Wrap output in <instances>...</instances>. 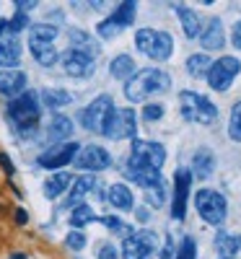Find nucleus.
<instances>
[{
  "instance_id": "nucleus-1",
  "label": "nucleus",
  "mask_w": 241,
  "mask_h": 259,
  "mask_svg": "<svg viewBox=\"0 0 241 259\" xmlns=\"http://www.w3.org/2000/svg\"><path fill=\"white\" fill-rule=\"evenodd\" d=\"M166 161V150L161 143H150V140H135L130 158L125 163V174L140 184L143 189H150L161 184V166Z\"/></svg>"
},
{
  "instance_id": "nucleus-2",
  "label": "nucleus",
  "mask_w": 241,
  "mask_h": 259,
  "mask_svg": "<svg viewBox=\"0 0 241 259\" xmlns=\"http://www.w3.org/2000/svg\"><path fill=\"white\" fill-rule=\"evenodd\" d=\"M169 85H171L169 73H164L158 68H145V70H138L133 78L127 80L125 96L130 101H145V99L156 96V94L169 91Z\"/></svg>"
},
{
  "instance_id": "nucleus-3",
  "label": "nucleus",
  "mask_w": 241,
  "mask_h": 259,
  "mask_svg": "<svg viewBox=\"0 0 241 259\" xmlns=\"http://www.w3.org/2000/svg\"><path fill=\"white\" fill-rule=\"evenodd\" d=\"M39 117H42V106H39V94H34V91H24L18 99H13L8 104V119L18 130L36 127Z\"/></svg>"
},
{
  "instance_id": "nucleus-4",
  "label": "nucleus",
  "mask_w": 241,
  "mask_h": 259,
  "mask_svg": "<svg viewBox=\"0 0 241 259\" xmlns=\"http://www.w3.org/2000/svg\"><path fill=\"white\" fill-rule=\"evenodd\" d=\"M135 45L143 55H148L150 60L164 62L171 57L174 52V39L169 31H156V29H140L135 34Z\"/></svg>"
},
{
  "instance_id": "nucleus-5",
  "label": "nucleus",
  "mask_w": 241,
  "mask_h": 259,
  "mask_svg": "<svg viewBox=\"0 0 241 259\" xmlns=\"http://www.w3.org/2000/svg\"><path fill=\"white\" fill-rule=\"evenodd\" d=\"M57 26H50V24H36L34 29H31V34H29V50H31V55L36 57V62L39 65H55L57 60H60V55H57V50L52 47V39L57 36Z\"/></svg>"
},
{
  "instance_id": "nucleus-6",
  "label": "nucleus",
  "mask_w": 241,
  "mask_h": 259,
  "mask_svg": "<svg viewBox=\"0 0 241 259\" xmlns=\"http://www.w3.org/2000/svg\"><path fill=\"white\" fill-rule=\"evenodd\" d=\"M179 104H182V117L187 122H194V124H213L218 119V109L215 104L194 91H182L179 94Z\"/></svg>"
},
{
  "instance_id": "nucleus-7",
  "label": "nucleus",
  "mask_w": 241,
  "mask_h": 259,
  "mask_svg": "<svg viewBox=\"0 0 241 259\" xmlns=\"http://www.w3.org/2000/svg\"><path fill=\"white\" fill-rule=\"evenodd\" d=\"M194 207L200 212V218L210 226H221L226 221V212H228V202L221 192L215 189H200L194 194Z\"/></svg>"
},
{
  "instance_id": "nucleus-8",
  "label": "nucleus",
  "mask_w": 241,
  "mask_h": 259,
  "mask_svg": "<svg viewBox=\"0 0 241 259\" xmlns=\"http://www.w3.org/2000/svg\"><path fill=\"white\" fill-rule=\"evenodd\" d=\"M114 112V104H112V96H96L86 109L81 112V124L86 130H91V133H104V127L109 122V117H112Z\"/></svg>"
},
{
  "instance_id": "nucleus-9",
  "label": "nucleus",
  "mask_w": 241,
  "mask_h": 259,
  "mask_svg": "<svg viewBox=\"0 0 241 259\" xmlns=\"http://www.w3.org/2000/svg\"><path fill=\"white\" fill-rule=\"evenodd\" d=\"M135 11H138V6L133 3V0H125V3H119L117 11H114L112 16H106L101 24H99V36H101V39H114L117 34H122V31L135 21Z\"/></svg>"
},
{
  "instance_id": "nucleus-10",
  "label": "nucleus",
  "mask_w": 241,
  "mask_h": 259,
  "mask_svg": "<svg viewBox=\"0 0 241 259\" xmlns=\"http://www.w3.org/2000/svg\"><path fill=\"white\" fill-rule=\"evenodd\" d=\"M156 233L153 231H135L130 233L122 244V256L125 259H150V254L156 251Z\"/></svg>"
},
{
  "instance_id": "nucleus-11",
  "label": "nucleus",
  "mask_w": 241,
  "mask_h": 259,
  "mask_svg": "<svg viewBox=\"0 0 241 259\" xmlns=\"http://www.w3.org/2000/svg\"><path fill=\"white\" fill-rule=\"evenodd\" d=\"M241 70V62L236 57H221L218 62L210 65V70H208V83H210V89L215 91H226L228 85L233 83V78L238 75Z\"/></svg>"
},
{
  "instance_id": "nucleus-12",
  "label": "nucleus",
  "mask_w": 241,
  "mask_h": 259,
  "mask_svg": "<svg viewBox=\"0 0 241 259\" xmlns=\"http://www.w3.org/2000/svg\"><path fill=\"white\" fill-rule=\"evenodd\" d=\"M135 130H138V124H135L133 109H114L109 122H106V127H104V135L112 138V140H125V138H133Z\"/></svg>"
},
{
  "instance_id": "nucleus-13",
  "label": "nucleus",
  "mask_w": 241,
  "mask_h": 259,
  "mask_svg": "<svg viewBox=\"0 0 241 259\" xmlns=\"http://www.w3.org/2000/svg\"><path fill=\"white\" fill-rule=\"evenodd\" d=\"M78 150H81L78 143H57V145L47 148L45 153L36 158V163L42 168H62V166H68L70 161H75Z\"/></svg>"
},
{
  "instance_id": "nucleus-14",
  "label": "nucleus",
  "mask_w": 241,
  "mask_h": 259,
  "mask_svg": "<svg viewBox=\"0 0 241 259\" xmlns=\"http://www.w3.org/2000/svg\"><path fill=\"white\" fill-rule=\"evenodd\" d=\"M189 187H192V171L189 168H179L177 177H174V202H171V215L177 221H184Z\"/></svg>"
},
{
  "instance_id": "nucleus-15",
  "label": "nucleus",
  "mask_w": 241,
  "mask_h": 259,
  "mask_svg": "<svg viewBox=\"0 0 241 259\" xmlns=\"http://www.w3.org/2000/svg\"><path fill=\"white\" fill-rule=\"evenodd\" d=\"M75 166L86 168V171H104V168L112 166V156H109L104 148H99V145H86L75 156Z\"/></svg>"
},
{
  "instance_id": "nucleus-16",
  "label": "nucleus",
  "mask_w": 241,
  "mask_h": 259,
  "mask_svg": "<svg viewBox=\"0 0 241 259\" xmlns=\"http://www.w3.org/2000/svg\"><path fill=\"white\" fill-rule=\"evenodd\" d=\"M60 62H62L65 73L73 75V78H89V75L94 73V60L86 57V55H81V52H75V50L62 52Z\"/></svg>"
},
{
  "instance_id": "nucleus-17",
  "label": "nucleus",
  "mask_w": 241,
  "mask_h": 259,
  "mask_svg": "<svg viewBox=\"0 0 241 259\" xmlns=\"http://www.w3.org/2000/svg\"><path fill=\"white\" fill-rule=\"evenodd\" d=\"M26 91V73L24 70H0V94L8 99H18Z\"/></svg>"
},
{
  "instance_id": "nucleus-18",
  "label": "nucleus",
  "mask_w": 241,
  "mask_h": 259,
  "mask_svg": "<svg viewBox=\"0 0 241 259\" xmlns=\"http://www.w3.org/2000/svg\"><path fill=\"white\" fill-rule=\"evenodd\" d=\"M200 45L205 50H221L226 45V34H223V24L221 18H210L208 26L200 31Z\"/></svg>"
},
{
  "instance_id": "nucleus-19",
  "label": "nucleus",
  "mask_w": 241,
  "mask_h": 259,
  "mask_svg": "<svg viewBox=\"0 0 241 259\" xmlns=\"http://www.w3.org/2000/svg\"><path fill=\"white\" fill-rule=\"evenodd\" d=\"M70 45H73L75 52H81V55H86V57H91V60H96L99 52H101V47L96 45V39L89 36L86 31H81V29H70Z\"/></svg>"
},
{
  "instance_id": "nucleus-20",
  "label": "nucleus",
  "mask_w": 241,
  "mask_h": 259,
  "mask_svg": "<svg viewBox=\"0 0 241 259\" xmlns=\"http://www.w3.org/2000/svg\"><path fill=\"white\" fill-rule=\"evenodd\" d=\"M215 251L226 256V259H233L236 251H241V236L238 233H228V231H218L215 236Z\"/></svg>"
},
{
  "instance_id": "nucleus-21",
  "label": "nucleus",
  "mask_w": 241,
  "mask_h": 259,
  "mask_svg": "<svg viewBox=\"0 0 241 259\" xmlns=\"http://www.w3.org/2000/svg\"><path fill=\"white\" fill-rule=\"evenodd\" d=\"M21 45L18 39H0V68L13 70V65H18L21 60Z\"/></svg>"
},
{
  "instance_id": "nucleus-22",
  "label": "nucleus",
  "mask_w": 241,
  "mask_h": 259,
  "mask_svg": "<svg viewBox=\"0 0 241 259\" xmlns=\"http://www.w3.org/2000/svg\"><path fill=\"white\" fill-rule=\"evenodd\" d=\"M174 11H177L179 21H182V29H184V36L194 39V36H200L203 31V24H200V16H197L192 8H184V6H174Z\"/></svg>"
},
{
  "instance_id": "nucleus-23",
  "label": "nucleus",
  "mask_w": 241,
  "mask_h": 259,
  "mask_svg": "<svg viewBox=\"0 0 241 259\" xmlns=\"http://www.w3.org/2000/svg\"><path fill=\"white\" fill-rule=\"evenodd\" d=\"M106 200H109V205L117 207V210H133V202H135L133 192H130V187H125V184H112V187H109Z\"/></svg>"
},
{
  "instance_id": "nucleus-24",
  "label": "nucleus",
  "mask_w": 241,
  "mask_h": 259,
  "mask_svg": "<svg viewBox=\"0 0 241 259\" xmlns=\"http://www.w3.org/2000/svg\"><path fill=\"white\" fill-rule=\"evenodd\" d=\"M70 135H73V122L65 114H55L52 122H50V140L62 143L65 138H70Z\"/></svg>"
},
{
  "instance_id": "nucleus-25",
  "label": "nucleus",
  "mask_w": 241,
  "mask_h": 259,
  "mask_svg": "<svg viewBox=\"0 0 241 259\" xmlns=\"http://www.w3.org/2000/svg\"><path fill=\"white\" fill-rule=\"evenodd\" d=\"M94 187H96V179H94L91 174L78 177V179H75V187H73V192H70V197H68V202H65V205H70V207L81 205V197H86V194H89Z\"/></svg>"
},
{
  "instance_id": "nucleus-26",
  "label": "nucleus",
  "mask_w": 241,
  "mask_h": 259,
  "mask_svg": "<svg viewBox=\"0 0 241 259\" xmlns=\"http://www.w3.org/2000/svg\"><path fill=\"white\" fill-rule=\"evenodd\" d=\"M112 75L114 78H119V80H130L135 75V60L130 57V55H117L114 60H112Z\"/></svg>"
},
{
  "instance_id": "nucleus-27",
  "label": "nucleus",
  "mask_w": 241,
  "mask_h": 259,
  "mask_svg": "<svg viewBox=\"0 0 241 259\" xmlns=\"http://www.w3.org/2000/svg\"><path fill=\"white\" fill-rule=\"evenodd\" d=\"M192 168H194V174L197 177H210L213 174V168H215V158L210 150H197L194 158H192Z\"/></svg>"
},
{
  "instance_id": "nucleus-28",
  "label": "nucleus",
  "mask_w": 241,
  "mask_h": 259,
  "mask_svg": "<svg viewBox=\"0 0 241 259\" xmlns=\"http://www.w3.org/2000/svg\"><path fill=\"white\" fill-rule=\"evenodd\" d=\"M73 101V96L62 89H45L42 91V104L50 106V109H60V106H68Z\"/></svg>"
},
{
  "instance_id": "nucleus-29",
  "label": "nucleus",
  "mask_w": 241,
  "mask_h": 259,
  "mask_svg": "<svg viewBox=\"0 0 241 259\" xmlns=\"http://www.w3.org/2000/svg\"><path fill=\"white\" fill-rule=\"evenodd\" d=\"M68 184H70V177L68 174H52L47 182H45V197H50V200H57L60 194L68 189Z\"/></svg>"
},
{
  "instance_id": "nucleus-30",
  "label": "nucleus",
  "mask_w": 241,
  "mask_h": 259,
  "mask_svg": "<svg viewBox=\"0 0 241 259\" xmlns=\"http://www.w3.org/2000/svg\"><path fill=\"white\" fill-rule=\"evenodd\" d=\"M210 57L208 55H192L189 60H187V73L192 75V78H203V75H208V70H210Z\"/></svg>"
},
{
  "instance_id": "nucleus-31",
  "label": "nucleus",
  "mask_w": 241,
  "mask_h": 259,
  "mask_svg": "<svg viewBox=\"0 0 241 259\" xmlns=\"http://www.w3.org/2000/svg\"><path fill=\"white\" fill-rule=\"evenodd\" d=\"M94 221H99V218L94 215V210H91L89 205H75L73 212H70V226H73V228H83V226H89V223H94Z\"/></svg>"
},
{
  "instance_id": "nucleus-32",
  "label": "nucleus",
  "mask_w": 241,
  "mask_h": 259,
  "mask_svg": "<svg viewBox=\"0 0 241 259\" xmlns=\"http://www.w3.org/2000/svg\"><path fill=\"white\" fill-rule=\"evenodd\" d=\"M228 135L236 140V143H241V101L231 109V124H228Z\"/></svg>"
},
{
  "instance_id": "nucleus-33",
  "label": "nucleus",
  "mask_w": 241,
  "mask_h": 259,
  "mask_svg": "<svg viewBox=\"0 0 241 259\" xmlns=\"http://www.w3.org/2000/svg\"><path fill=\"white\" fill-rule=\"evenodd\" d=\"M177 259H197V244L192 236H184V241L179 244V251H177Z\"/></svg>"
},
{
  "instance_id": "nucleus-34",
  "label": "nucleus",
  "mask_w": 241,
  "mask_h": 259,
  "mask_svg": "<svg viewBox=\"0 0 241 259\" xmlns=\"http://www.w3.org/2000/svg\"><path fill=\"white\" fill-rule=\"evenodd\" d=\"M65 246L73 249V251H81V249L86 246V236H83V231H70L68 236H65Z\"/></svg>"
},
{
  "instance_id": "nucleus-35",
  "label": "nucleus",
  "mask_w": 241,
  "mask_h": 259,
  "mask_svg": "<svg viewBox=\"0 0 241 259\" xmlns=\"http://www.w3.org/2000/svg\"><path fill=\"white\" fill-rule=\"evenodd\" d=\"M101 223H104L106 228H112L114 233H122L125 239L130 236V226H125V223H122L119 218H112V215H106V218H101Z\"/></svg>"
},
{
  "instance_id": "nucleus-36",
  "label": "nucleus",
  "mask_w": 241,
  "mask_h": 259,
  "mask_svg": "<svg viewBox=\"0 0 241 259\" xmlns=\"http://www.w3.org/2000/svg\"><path fill=\"white\" fill-rule=\"evenodd\" d=\"M26 24H29L26 13H18V11H16V16L8 21V31H11V34H18V31H24V29H26Z\"/></svg>"
},
{
  "instance_id": "nucleus-37",
  "label": "nucleus",
  "mask_w": 241,
  "mask_h": 259,
  "mask_svg": "<svg viewBox=\"0 0 241 259\" xmlns=\"http://www.w3.org/2000/svg\"><path fill=\"white\" fill-rule=\"evenodd\" d=\"M161 117H164V106L161 104H148L143 109V119H148V122H156Z\"/></svg>"
},
{
  "instance_id": "nucleus-38",
  "label": "nucleus",
  "mask_w": 241,
  "mask_h": 259,
  "mask_svg": "<svg viewBox=\"0 0 241 259\" xmlns=\"http://www.w3.org/2000/svg\"><path fill=\"white\" fill-rule=\"evenodd\" d=\"M99 259H119V251L112 244H101L99 246Z\"/></svg>"
},
{
  "instance_id": "nucleus-39",
  "label": "nucleus",
  "mask_w": 241,
  "mask_h": 259,
  "mask_svg": "<svg viewBox=\"0 0 241 259\" xmlns=\"http://www.w3.org/2000/svg\"><path fill=\"white\" fill-rule=\"evenodd\" d=\"M174 254H177V251H174V241H171V236H169L166 244H164V251H161V259H171Z\"/></svg>"
},
{
  "instance_id": "nucleus-40",
  "label": "nucleus",
  "mask_w": 241,
  "mask_h": 259,
  "mask_svg": "<svg viewBox=\"0 0 241 259\" xmlns=\"http://www.w3.org/2000/svg\"><path fill=\"white\" fill-rule=\"evenodd\" d=\"M231 39H233V47L236 50H241V21L233 26V34H231Z\"/></svg>"
},
{
  "instance_id": "nucleus-41",
  "label": "nucleus",
  "mask_w": 241,
  "mask_h": 259,
  "mask_svg": "<svg viewBox=\"0 0 241 259\" xmlns=\"http://www.w3.org/2000/svg\"><path fill=\"white\" fill-rule=\"evenodd\" d=\"M0 163L6 166V171H8V174H13V163L8 161V156H0Z\"/></svg>"
},
{
  "instance_id": "nucleus-42",
  "label": "nucleus",
  "mask_w": 241,
  "mask_h": 259,
  "mask_svg": "<svg viewBox=\"0 0 241 259\" xmlns=\"http://www.w3.org/2000/svg\"><path fill=\"white\" fill-rule=\"evenodd\" d=\"M16 221H18V223H26V212L18 210V212H16Z\"/></svg>"
},
{
  "instance_id": "nucleus-43",
  "label": "nucleus",
  "mask_w": 241,
  "mask_h": 259,
  "mask_svg": "<svg viewBox=\"0 0 241 259\" xmlns=\"http://www.w3.org/2000/svg\"><path fill=\"white\" fill-rule=\"evenodd\" d=\"M3 31H8V21L0 18V34H3Z\"/></svg>"
},
{
  "instance_id": "nucleus-44",
  "label": "nucleus",
  "mask_w": 241,
  "mask_h": 259,
  "mask_svg": "<svg viewBox=\"0 0 241 259\" xmlns=\"http://www.w3.org/2000/svg\"><path fill=\"white\" fill-rule=\"evenodd\" d=\"M11 259H26V256H24V254H13Z\"/></svg>"
},
{
  "instance_id": "nucleus-45",
  "label": "nucleus",
  "mask_w": 241,
  "mask_h": 259,
  "mask_svg": "<svg viewBox=\"0 0 241 259\" xmlns=\"http://www.w3.org/2000/svg\"><path fill=\"white\" fill-rule=\"evenodd\" d=\"M221 259H226V256H221Z\"/></svg>"
}]
</instances>
